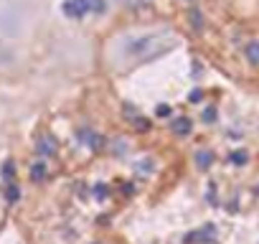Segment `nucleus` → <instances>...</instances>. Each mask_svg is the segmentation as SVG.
Segmentation results:
<instances>
[{
  "instance_id": "1",
  "label": "nucleus",
  "mask_w": 259,
  "mask_h": 244,
  "mask_svg": "<svg viewBox=\"0 0 259 244\" xmlns=\"http://www.w3.org/2000/svg\"><path fill=\"white\" fill-rule=\"evenodd\" d=\"M64 11H66L69 16H74V18H81V16L89 11V3H87V0H69V3L64 6Z\"/></svg>"
},
{
  "instance_id": "2",
  "label": "nucleus",
  "mask_w": 259,
  "mask_h": 244,
  "mask_svg": "<svg viewBox=\"0 0 259 244\" xmlns=\"http://www.w3.org/2000/svg\"><path fill=\"white\" fill-rule=\"evenodd\" d=\"M244 54H246V59H249V64H254V66H259V38H254V41H249V44H246V49H244Z\"/></svg>"
},
{
  "instance_id": "3",
  "label": "nucleus",
  "mask_w": 259,
  "mask_h": 244,
  "mask_svg": "<svg viewBox=\"0 0 259 244\" xmlns=\"http://www.w3.org/2000/svg\"><path fill=\"white\" fill-rule=\"evenodd\" d=\"M191 128H193V125H191V119H188V117H181V119L173 122V133H176V135H188Z\"/></svg>"
},
{
  "instance_id": "4",
  "label": "nucleus",
  "mask_w": 259,
  "mask_h": 244,
  "mask_svg": "<svg viewBox=\"0 0 259 244\" xmlns=\"http://www.w3.org/2000/svg\"><path fill=\"white\" fill-rule=\"evenodd\" d=\"M211 160H213V155L208 153V150H198L196 153V163H198V168H211Z\"/></svg>"
},
{
  "instance_id": "5",
  "label": "nucleus",
  "mask_w": 259,
  "mask_h": 244,
  "mask_svg": "<svg viewBox=\"0 0 259 244\" xmlns=\"http://www.w3.org/2000/svg\"><path fill=\"white\" fill-rule=\"evenodd\" d=\"M246 160H249L246 150H234V153L229 155V163H231V166H246Z\"/></svg>"
},
{
  "instance_id": "6",
  "label": "nucleus",
  "mask_w": 259,
  "mask_h": 244,
  "mask_svg": "<svg viewBox=\"0 0 259 244\" xmlns=\"http://www.w3.org/2000/svg\"><path fill=\"white\" fill-rule=\"evenodd\" d=\"M6 196H8V201H11V204H16V201L21 198V188H18V186H8Z\"/></svg>"
},
{
  "instance_id": "7",
  "label": "nucleus",
  "mask_w": 259,
  "mask_h": 244,
  "mask_svg": "<svg viewBox=\"0 0 259 244\" xmlns=\"http://www.w3.org/2000/svg\"><path fill=\"white\" fill-rule=\"evenodd\" d=\"M31 176H33V181H41L44 176H46V166L41 163V166H36L33 171H31Z\"/></svg>"
},
{
  "instance_id": "8",
  "label": "nucleus",
  "mask_w": 259,
  "mask_h": 244,
  "mask_svg": "<svg viewBox=\"0 0 259 244\" xmlns=\"http://www.w3.org/2000/svg\"><path fill=\"white\" fill-rule=\"evenodd\" d=\"M38 150H44V153H46V155H51V153H54V150H56V148H54V145H51V140H41V143H38Z\"/></svg>"
},
{
  "instance_id": "9",
  "label": "nucleus",
  "mask_w": 259,
  "mask_h": 244,
  "mask_svg": "<svg viewBox=\"0 0 259 244\" xmlns=\"http://www.w3.org/2000/svg\"><path fill=\"white\" fill-rule=\"evenodd\" d=\"M94 196H97V198H104V196H107V186H97V188H94Z\"/></svg>"
},
{
  "instance_id": "10",
  "label": "nucleus",
  "mask_w": 259,
  "mask_h": 244,
  "mask_svg": "<svg viewBox=\"0 0 259 244\" xmlns=\"http://www.w3.org/2000/svg\"><path fill=\"white\" fill-rule=\"evenodd\" d=\"M203 117H206V119H208V122H211V119H213V117H216V109H206V114H203Z\"/></svg>"
},
{
  "instance_id": "11",
  "label": "nucleus",
  "mask_w": 259,
  "mask_h": 244,
  "mask_svg": "<svg viewBox=\"0 0 259 244\" xmlns=\"http://www.w3.org/2000/svg\"><path fill=\"white\" fill-rule=\"evenodd\" d=\"M193 26L201 28V16H198V13H193Z\"/></svg>"
},
{
  "instance_id": "12",
  "label": "nucleus",
  "mask_w": 259,
  "mask_h": 244,
  "mask_svg": "<svg viewBox=\"0 0 259 244\" xmlns=\"http://www.w3.org/2000/svg\"><path fill=\"white\" fill-rule=\"evenodd\" d=\"M186 3H191V0H186Z\"/></svg>"
}]
</instances>
